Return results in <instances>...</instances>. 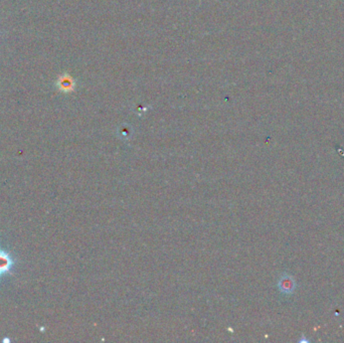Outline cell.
Instances as JSON below:
<instances>
[{"label":"cell","instance_id":"7a4b0ae2","mask_svg":"<svg viewBox=\"0 0 344 343\" xmlns=\"http://www.w3.org/2000/svg\"><path fill=\"white\" fill-rule=\"evenodd\" d=\"M295 288H296V284H295L294 279L289 275H284L280 281H279V289L284 294H291Z\"/></svg>","mask_w":344,"mask_h":343},{"label":"cell","instance_id":"3957f363","mask_svg":"<svg viewBox=\"0 0 344 343\" xmlns=\"http://www.w3.org/2000/svg\"><path fill=\"white\" fill-rule=\"evenodd\" d=\"M57 87L62 92H70L75 88V82L69 76L64 75L61 76L57 81Z\"/></svg>","mask_w":344,"mask_h":343},{"label":"cell","instance_id":"6da1fadb","mask_svg":"<svg viewBox=\"0 0 344 343\" xmlns=\"http://www.w3.org/2000/svg\"><path fill=\"white\" fill-rule=\"evenodd\" d=\"M13 266L14 261L12 257L0 247V277L10 274Z\"/></svg>","mask_w":344,"mask_h":343}]
</instances>
